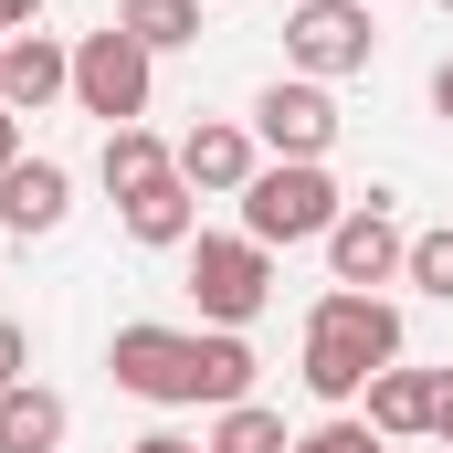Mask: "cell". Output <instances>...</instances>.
I'll list each match as a JSON object with an SVG mask.
<instances>
[{
	"mask_svg": "<svg viewBox=\"0 0 453 453\" xmlns=\"http://www.w3.org/2000/svg\"><path fill=\"white\" fill-rule=\"evenodd\" d=\"M285 11H296V0H285Z\"/></svg>",
	"mask_w": 453,
	"mask_h": 453,
	"instance_id": "cell-26",
	"label": "cell"
},
{
	"mask_svg": "<svg viewBox=\"0 0 453 453\" xmlns=\"http://www.w3.org/2000/svg\"><path fill=\"white\" fill-rule=\"evenodd\" d=\"M127 453H211V443H190V433H137Z\"/></svg>",
	"mask_w": 453,
	"mask_h": 453,
	"instance_id": "cell-21",
	"label": "cell"
},
{
	"mask_svg": "<svg viewBox=\"0 0 453 453\" xmlns=\"http://www.w3.org/2000/svg\"><path fill=\"white\" fill-rule=\"evenodd\" d=\"M433 390H443V369H380V380L358 390V401H369L358 422H369L380 443H411V433H433Z\"/></svg>",
	"mask_w": 453,
	"mask_h": 453,
	"instance_id": "cell-12",
	"label": "cell"
},
{
	"mask_svg": "<svg viewBox=\"0 0 453 453\" xmlns=\"http://www.w3.org/2000/svg\"><path fill=\"white\" fill-rule=\"evenodd\" d=\"M401 274H411L433 306H453V222L443 232H411V264H401Z\"/></svg>",
	"mask_w": 453,
	"mask_h": 453,
	"instance_id": "cell-18",
	"label": "cell"
},
{
	"mask_svg": "<svg viewBox=\"0 0 453 453\" xmlns=\"http://www.w3.org/2000/svg\"><path fill=\"white\" fill-rule=\"evenodd\" d=\"M11 158H21V116L0 106V169H11Z\"/></svg>",
	"mask_w": 453,
	"mask_h": 453,
	"instance_id": "cell-25",
	"label": "cell"
},
{
	"mask_svg": "<svg viewBox=\"0 0 453 453\" xmlns=\"http://www.w3.org/2000/svg\"><path fill=\"white\" fill-rule=\"evenodd\" d=\"M148 64H158V53H148V42H137V32H85V42H74V106L85 116H106V127H137V116H148Z\"/></svg>",
	"mask_w": 453,
	"mask_h": 453,
	"instance_id": "cell-6",
	"label": "cell"
},
{
	"mask_svg": "<svg viewBox=\"0 0 453 453\" xmlns=\"http://www.w3.org/2000/svg\"><path fill=\"white\" fill-rule=\"evenodd\" d=\"M116 32H137L148 53H180L201 42V0H116Z\"/></svg>",
	"mask_w": 453,
	"mask_h": 453,
	"instance_id": "cell-16",
	"label": "cell"
},
{
	"mask_svg": "<svg viewBox=\"0 0 453 453\" xmlns=\"http://www.w3.org/2000/svg\"><path fill=\"white\" fill-rule=\"evenodd\" d=\"M242 127H253L264 158H327V148H338V96H327L317 74H274Z\"/></svg>",
	"mask_w": 453,
	"mask_h": 453,
	"instance_id": "cell-7",
	"label": "cell"
},
{
	"mask_svg": "<svg viewBox=\"0 0 453 453\" xmlns=\"http://www.w3.org/2000/svg\"><path fill=\"white\" fill-rule=\"evenodd\" d=\"M0 42H11V32H0Z\"/></svg>",
	"mask_w": 453,
	"mask_h": 453,
	"instance_id": "cell-27",
	"label": "cell"
},
{
	"mask_svg": "<svg viewBox=\"0 0 453 453\" xmlns=\"http://www.w3.org/2000/svg\"><path fill=\"white\" fill-rule=\"evenodd\" d=\"M401 264H411V232L390 222V190L348 201V211H338V232H327V274H338V285H358V296H380Z\"/></svg>",
	"mask_w": 453,
	"mask_h": 453,
	"instance_id": "cell-8",
	"label": "cell"
},
{
	"mask_svg": "<svg viewBox=\"0 0 453 453\" xmlns=\"http://www.w3.org/2000/svg\"><path fill=\"white\" fill-rule=\"evenodd\" d=\"M296 453H380V433H369L358 411H338V422H317V433H296Z\"/></svg>",
	"mask_w": 453,
	"mask_h": 453,
	"instance_id": "cell-19",
	"label": "cell"
},
{
	"mask_svg": "<svg viewBox=\"0 0 453 453\" xmlns=\"http://www.w3.org/2000/svg\"><path fill=\"white\" fill-rule=\"evenodd\" d=\"M11 380H32V338H21V327L0 317V390H11Z\"/></svg>",
	"mask_w": 453,
	"mask_h": 453,
	"instance_id": "cell-20",
	"label": "cell"
},
{
	"mask_svg": "<svg viewBox=\"0 0 453 453\" xmlns=\"http://www.w3.org/2000/svg\"><path fill=\"white\" fill-rule=\"evenodd\" d=\"M433 116H443V127H453V53H443V64H433Z\"/></svg>",
	"mask_w": 453,
	"mask_h": 453,
	"instance_id": "cell-23",
	"label": "cell"
},
{
	"mask_svg": "<svg viewBox=\"0 0 453 453\" xmlns=\"http://www.w3.org/2000/svg\"><path fill=\"white\" fill-rule=\"evenodd\" d=\"M443 11H453V0H443Z\"/></svg>",
	"mask_w": 453,
	"mask_h": 453,
	"instance_id": "cell-28",
	"label": "cell"
},
{
	"mask_svg": "<svg viewBox=\"0 0 453 453\" xmlns=\"http://www.w3.org/2000/svg\"><path fill=\"white\" fill-rule=\"evenodd\" d=\"M64 433H74L64 390H42V380H11L0 390V453H64Z\"/></svg>",
	"mask_w": 453,
	"mask_h": 453,
	"instance_id": "cell-14",
	"label": "cell"
},
{
	"mask_svg": "<svg viewBox=\"0 0 453 453\" xmlns=\"http://www.w3.org/2000/svg\"><path fill=\"white\" fill-rule=\"evenodd\" d=\"M380 369H401V306L390 296H358V285H327L317 296V317H306V390L327 401V411H348Z\"/></svg>",
	"mask_w": 453,
	"mask_h": 453,
	"instance_id": "cell-1",
	"label": "cell"
},
{
	"mask_svg": "<svg viewBox=\"0 0 453 453\" xmlns=\"http://www.w3.org/2000/svg\"><path fill=\"white\" fill-rule=\"evenodd\" d=\"M116 222H127V242H148V253H169V242H190V222H201V190L169 169V180H148L137 201H116Z\"/></svg>",
	"mask_w": 453,
	"mask_h": 453,
	"instance_id": "cell-13",
	"label": "cell"
},
{
	"mask_svg": "<svg viewBox=\"0 0 453 453\" xmlns=\"http://www.w3.org/2000/svg\"><path fill=\"white\" fill-rule=\"evenodd\" d=\"M433 443L453 453V369H443V390H433Z\"/></svg>",
	"mask_w": 453,
	"mask_h": 453,
	"instance_id": "cell-22",
	"label": "cell"
},
{
	"mask_svg": "<svg viewBox=\"0 0 453 453\" xmlns=\"http://www.w3.org/2000/svg\"><path fill=\"white\" fill-rule=\"evenodd\" d=\"M264 296H274V253L253 232H201L190 242V306H201V327H253Z\"/></svg>",
	"mask_w": 453,
	"mask_h": 453,
	"instance_id": "cell-4",
	"label": "cell"
},
{
	"mask_svg": "<svg viewBox=\"0 0 453 453\" xmlns=\"http://www.w3.org/2000/svg\"><path fill=\"white\" fill-rule=\"evenodd\" d=\"M42 21V0H0V32H32Z\"/></svg>",
	"mask_w": 453,
	"mask_h": 453,
	"instance_id": "cell-24",
	"label": "cell"
},
{
	"mask_svg": "<svg viewBox=\"0 0 453 453\" xmlns=\"http://www.w3.org/2000/svg\"><path fill=\"white\" fill-rule=\"evenodd\" d=\"M53 96H74V42L11 32V42H0V106H11V116H42Z\"/></svg>",
	"mask_w": 453,
	"mask_h": 453,
	"instance_id": "cell-10",
	"label": "cell"
},
{
	"mask_svg": "<svg viewBox=\"0 0 453 453\" xmlns=\"http://www.w3.org/2000/svg\"><path fill=\"white\" fill-rule=\"evenodd\" d=\"M96 169H106V190H116V201H137L148 180H169V169H180V148H169L158 127H106V148H96Z\"/></svg>",
	"mask_w": 453,
	"mask_h": 453,
	"instance_id": "cell-15",
	"label": "cell"
},
{
	"mask_svg": "<svg viewBox=\"0 0 453 453\" xmlns=\"http://www.w3.org/2000/svg\"><path fill=\"white\" fill-rule=\"evenodd\" d=\"M369 53H380L369 0H296V11H285V64H296V74L338 85V74H369Z\"/></svg>",
	"mask_w": 453,
	"mask_h": 453,
	"instance_id": "cell-5",
	"label": "cell"
},
{
	"mask_svg": "<svg viewBox=\"0 0 453 453\" xmlns=\"http://www.w3.org/2000/svg\"><path fill=\"white\" fill-rule=\"evenodd\" d=\"M253 169H264V148H253V127H242V116H201V127L180 137V180H190V190H211V201H242V190H253Z\"/></svg>",
	"mask_w": 453,
	"mask_h": 453,
	"instance_id": "cell-9",
	"label": "cell"
},
{
	"mask_svg": "<svg viewBox=\"0 0 453 453\" xmlns=\"http://www.w3.org/2000/svg\"><path fill=\"white\" fill-rule=\"evenodd\" d=\"M211 453H296V433H285V411H264V401H232L222 422H211Z\"/></svg>",
	"mask_w": 453,
	"mask_h": 453,
	"instance_id": "cell-17",
	"label": "cell"
},
{
	"mask_svg": "<svg viewBox=\"0 0 453 453\" xmlns=\"http://www.w3.org/2000/svg\"><path fill=\"white\" fill-rule=\"evenodd\" d=\"M64 211H74V169L64 158H11L0 169V232H64Z\"/></svg>",
	"mask_w": 453,
	"mask_h": 453,
	"instance_id": "cell-11",
	"label": "cell"
},
{
	"mask_svg": "<svg viewBox=\"0 0 453 453\" xmlns=\"http://www.w3.org/2000/svg\"><path fill=\"white\" fill-rule=\"evenodd\" d=\"M116 390H137V401H158V411H201L211 401V369H201V327H116L106 348Z\"/></svg>",
	"mask_w": 453,
	"mask_h": 453,
	"instance_id": "cell-3",
	"label": "cell"
},
{
	"mask_svg": "<svg viewBox=\"0 0 453 453\" xmlns=\"http://www.w3.org/2000/svg\"><path fill=\"white\" fill-rule=\"evenodd\" d=\"M338 211H348V190L327 180V158H264L253 190H242V232H253L264 253H285V242H327Z\"/></svg>",
	"mask_w": 453,
	"mask_h": 453,
	"instance_id": "cell-2",
	"label": "cell"
}]
</instances>
